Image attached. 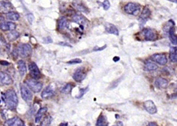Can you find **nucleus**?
Returning <instances> with one entry per match:
<instances>
[{
	"instance_id": "393cba45",
	"label": "nucleus",
	"mask_w": 177,
	"mask_h": 126,
	"mask_svg": "<svg viewBox=\"0 0 177 126\" xmlns=\"http://www.w3.org/2000/svg\"><path fill=\"white\" fill-rule=\"evenodd\" d=\"M108 125V122L107 121V119L106 116L104 115H101L97 122V126H107Z\"/></svg>"
},
{
	"instance_id": "b1692460",
	"label": "nucleus",
	"mask_w": 177,
	"mask_h": 126,
	"mask_svg": "<svg viewBox=\"0 0 177 126\" xmlns=\"http://www.w3.org/2000/svg\"><path fill=\"white\" fill-rule=\"evenodd\" d=\"M150 15H151V11H150L149 9L148 8L145 7L143 11L142 12V13H141V16H140V19L143 22L144 21L145 22L148 18V17L150 16Z\"/></svg>"
},
{
	"instance_id": "0eeeda50",
	"label": "nucleus",
	"mask_w": 177,
	"mask_h": 126,
	"mask_svg": "<svg viewBox=\"0 0 177 126\" xmlns=\"http://www.w3.org/2000/svg\"><path fill=\"white\" fill-rule=\"evenodd\" d=\"M151 60L158 63L161 65H164L167 63V59L166 55L163 53H156L153 55L151 58Z\"/></svg>"
},
{
	"instance_id": "37998d69",
	"label": "nucleus",
	"mask_w": 177,
	"mask_h": 126,
	"mask_svg": "<svg viewBox=\"0 0 177 126\" xmlns=\"http://www.w3.org/2000/svg\"><path fill=\"white\" fill-rule=\"evenodd\" d=\"M113 60H114V62H117V61L119 60V57H114Z\"/></svg>"
},
{
	"instance_id": "49530a36",
	"label": "nucleus",
	"mask_w": 177,
	"mask_h": 126,
	"mask_svg": "<svg viewBox=\"0 0 177 126\" xmlns=\"http://www.w3.org/2000/svg\"><path fill=\"white\" fill-rule=\"evenodd\" d=\"M175 94H176V96H177V87H176V89H175Z\"/></svg>"
},
{
	"instance_id": "79ce46f5",
	"label": "nucleus",
	"mask_w": 177,
	"mask_h": 126,
	"mask_svg": "<svg viewBox=\"0 0 177 126\" xmlns=\"http://www.w3.org/2000/svg\"><path fill=\"white\" fill-rule=\"evenodd\" d=\"M59 44H60V45H62V46H65L71 47V46H69V44H66V43H59Z\"/></svg>"
},
{
	"instance_id": "2eb2a0df",
	"label": "nucleus",
	"mask_w": 177,
	"mask_h": 126,
	"mask_svg": "<svg viewBox=\"0 0 177 126\" xmlns=\"http://www.w3.org/2000/svg\"><path fill=\"white\" fill-rule=\"evenodd\" d=\"M73 6L75 7L76 9L80 12L85 13L89 12L88 8L83 3H81L80 1H78V0H75V1L73 2Z\"/></svg>"
},
{
	"instance_id": "a211bd4d",
	"label": "nucleus",
	"mask_w": 177,
	"mask_h": 126,
	"mask_svg": "<svg viewBox=\"0 0 177 126\" xmlns=\"http://www.w3.org/2000/svg\"><path fill=\"white\" fill-rule=\"evenodd\" d=\"M57 25H58L59 30L63 31L66 29L68 26H69V22H68L66 18L62 16L58 19Z\"/></svg>"
},
{
	"instance_id": "9d476101",
	"label": "nucleus",
	"mask_w": 177,
	"mask_h": 126,
	"mask_svg": "<svg viewBox=\"0 0 177 126\" xmlns=\"http://www.w3.org/2000/svg\"><path fill=\"white\" fill-rule=\"evenodd\" d=\"M87 73L83 68H79L74 72L73 78L77 82L82 81L86 77Z\"/></svg>"
},
{
	"instance_id": "e433bc0d",
	"label": "nucleus",
	"mask_w": 177,
	"mask_h": 126,
	"mask_svg": "<svg viewBox=\"0 0 177 126\" xmlns=\"http://www.w3.org/2000/svg\"><path fill=\"white\" fill-rule=\"evenodd\" d=\"M44 43H46V44L51 43L52 42V39H51V38H50V37H47V38H44Z\"/></svg>"
},
{
	"instance_id": "bb28decb",
	"label": "nucleus",
	"mask_w": 177,
	"mask_h": 126,
	"mask_svg": "<svg viewBox=\"0 0 177 126\" xmlns=\"http://www.w3.org/2000/svg\"><path fill=\"white\" fill-rule=\"evenodd\" d=\"M12 8V5L11 3H8V2H1V9L3 11V12H10L9 11Z\"/></svg>"
},
{
	"instance_id": "20e7f679",
	"label": "nucleus",
	"mask_w": 177,
	"mask_h": 126,
	"mask_svg": "<svg viewBox=\"0 0 177 126\" xmlns=\"http://www.w3.org/2000/svg\"><path fill=\"white\" fill-rule=\"evenodd\" d=\"M142 34L146 40L149 41L155 40L158 37V34L155 31L152 29H148V28H145L142 30Z\"/></svg>"
},
{
	"instance_id": "aec40b11",
	"label": "nucleus",
	"mask_w": 177,
	"mask_h": 126,
	"mask_svg": "<svg viewBox=\"0 0 177 126\" xmlns=\"http://www.w3.org/2000/svg\"><path fill=\"white\" fill-rule=\"evenodd\" d=\"M18 66L19 73L20 74V76L21 77H23L25 75L27 71V67H26V63L22 60H19L18 62Z\"/></svg>"
},
{
	"instance_id": "72a5a7b5",
	"label": "nucleus",
	"mask_w": 177,
	"mask_h": 126,
	"mask_svg": "<svg viewBox=\"0 0 177 126\" xmlns=\"http://www.w3.org/2000/svg\"><path fill=\"white\" fill-rule=\"evenodd\" d=\"M8 29L9 31H14L15 30L16 25L14 22H8Z\"/></svg>"
},
{
	"instance_id": "7ed1b4c3",
	"label": "nucleus",
	"mask_w": 177,
	"mask_h": 126,
	"mask_svg": "<svg viewBox=\"0 0 177 126\" xmlns=\"http://www.w3.org/2000/svg\"><path fill=\"white\" fill-rule=\"evenodd\" d=\"M18 51L20 54L21 57L23 58L28 57L32 53V49L31 46L28 44H22L18 47Z\"/></svg>"
},
{
	"instance_id": "1a4fd4ad",
	"label": "nucleus",
	"mask_w": 177,
	"mask_h": 126,
	"mask_svg": "<svg viewBox=\"0 0 177 126\" xmlns=\"http://www.w3.org/2000/svg\"><path fill=\"white\" fill-rule=\"evenodd\" d=\"M4 126H26L21 119L18 117H14L8 119L4 123Z\"/></svg>"
},
{
	"instance_id": "6ab92c4d",
	"label": "nucleus",
	"mask_w": 177,
	"mask_h": 126,
	"mask_svg": "<svg viewBox=\"0 0 177 126\" xmlns=\"http://www.w3.org/2000/svg\"><path fill=\"white\" fill-rule=\"evenodd\" d=\"M47 111V108L46 107H41L39 109L35 117L36 123H39L40 121H41L43 116L45 114V113Z\"/></svg>"
},
{
	"instance_id": "4468645a",
	"label": "nucleus",
	"mask_w": 177,
	"mask_h": 126,
	"mask_svg": "<svg viewBox=\"0 0 177 126\" xmlns=\"http://www.w3.org/2000/svg\"><path fill=\"white\" fill-rule=\"evenodd\" d=\"M0 81L2 85H9L12 83V80L9 75L2 72L0 73Z\"/></svg>"
},
{
	"instance_id": "a18cd8bd",
	"label": "nucleus",
	"mask_w": 177,
	"mask_h": 126,
	"mask_svg": "<svg viewBox=\"0 0 177 126\" xmlns=\"http://www.w3.org/2000/svg\"><path fill=\"white\" fill-rule=\"evenodd\" d=\"M120 123H121V122H118V124H117V125H113V126H121V125H120V124H121Z\"/></svg>"
},
{
	"instance_id": "7c9ffc66",
	"label": "nucleus",
	"mask_w": 177,
	"mask_h": 126,
	"mask_svg": "<svg viewBox=\"0 0 177 126\" xmlns=\"http://www.w3.org/2000/svg\"><path fill=\"white\" fill-rule=\"evenodd\" d=\"M88 90V87H87L85 88H83V89H80V91H79V93L78 94V95L76 96V97L78 99H80L81 98V97H83V96L87 93V91Z\"/></svg>"
},
{
	"instance_id": "4be33fe9",
	"label": "nucleus",
	"mask_w": 177,
	"mask_h": 126,
	"mask_svg": "<svg viewBox=\"0 0 177 126\" xmlns=\"http://www.w3.org/2000/svg\"><path fill=\"white\" fill-rule=\"evenodd\" d=\"M168 37L171 43L174 44H177V36L175 34V30L173 27H172L168 31Z\"/></svg>"
},
{
	"instance_id": "a19ab883",
	"label": "nucleus",
	"mask_w": 177,
	"mask_h": 126,
	"mask_svg": "<svg viewBox=\"0 0 177 126\" xmlns=\"http://www.w3.org/2000/svg\"><path fill=\"white\" fill-rule=\"evenodd\" d=\"M148 126H158L154 122H150L148 124Z\"/></svg>"
},
{
	"instance_id": "cd10ccee",
	"label": "nucleus",
	"mask_w": 177,
	"mask_h": 126,
	"mask_svg": "<svg viewBox=\"0 0 177 126\" xmlns=\"http://www.w3.org/2000/svg\"><path fill=\"white\" fill-rule=\"evenodd\" d=\"M8 38L10 41H14L16 40L19 37V34L18 32L16 31L15 30L14 31H11L8 34Z\"/></svg>"
},
{
	"instance_id": "ddd939ff",
	"label": "nucleus",
	"mask_w": 177,
	"mask_h": 126,
	"mask_svg": "<svg viewBox=\"0 0 177 126\" xmlns=\"http://www.w3.org/2000/svg\"><path fill=\"white\" fill-rule=\"evenodd\" d=\"M155 84L156 87L160 89H165L168 86V81L162 77H158L156 79Z\"/></svg>"
},
{
	"instance_id": "c85d7f7f",
	"label": "nucleus",
	"mask_w": 177,
	"mask_h": 126,
	"mask_svg": "<svg viewBox=\"0 0 177 126\" xmlns=\"http://www.w3.org/2000/svg\"><path fill=\"white\" fill-rule=\"evenodd\" d=\"M72 90V85L70 83H68L62 88V92L64 94H68L71 92Z\"/></svg>"
},
{
	"instance_id": "423d86ee",
	"label": "nucleus",
	"mask_w": 177,
	"mask_h": 126,
	"mask_svg": "<svg viewBox=\"0 0 177 126\" xmlns=\"http://www.w3.org/2000/svg\"><path fill=\"white\" fill-rule=\"evenodd\" d=\"M29 70L31 76L34 79L37 80L41 77V73H40L39 69L34 62H31L29 65Z\"/></svg>"
},
{
	"instance_id": "58836bf2",
	"label": "nucleus",
	"mask_w": 177,
	"mask_h": 126,
	"mask_svg": "<svg viewBox=\"0 0 177 126\" xmlns=\"http://www.w3.org/2000/svg\"><path fill=\"white\" fill-rule=\"evenodd\" d=\"M1 64L2 65H8L9 64V62H6V61H1Z\"/></svg>"
},
{
	"instance_id": "c03bdc74",
	"label": "nucleus",
	"mask_w": 177,
	"mask_h": 126,
	"mask_svg": "<svg viewBox=\"0 0 177 126\" xmlns=\"http://www.w3.org/2000/svg\"><path fill=\"white\" fill-rule=\"evenodd\" d=\"M168 1L173 2V3H177V0H168Z\"/></svg>"
},
{
	"instance_id": "f704fd0d",
	"label": "nucleus",
	"mask_w": 177,
	"mask_h": 126,
	"mask_svg": "<svg viewBox=\"0 0 177 126\" xmlns=\"http://www.w3.org/2000/svg\"><path fill=\"white\" fill-rule=\"evenodd\" d=\"M81 62H82V60H81L80 59H74L69 62H67V63L68 64H77V63H80Z\"/></svg>"
},
{
	"instance_id": "f03ea898",
	"label": "nucleus",
	"mask_w": 177,
	"mask_h": 126,
	"mask_svg": "<svg viewBox=\"0 0 177 126\" xmlns=\"http://www.w3.org/2000/svg\"><path fill=\"white\" fill-rule=\"evenodd\" d=\"M26 85L28 88L34 93H39L43 88V84L34 79H29L26 81Z\"/></svg>"
},
{
	"instance_id": "5701e85b",
	"label": "nucleus",
	"mask_w": 177,
	"mask_h": 126,
	"mask_svg": "<svg viewBox=\"0 0 177 126\" xmlns=\"http://www.w3.org/2000/svg\"><path fill=\"white\" fill-rule=\"evenodd\" d=\"M158 68V66L155 64V63H154L151 62H147L145 63V66H144V69H145V70L146 71H154V70H157Z\"/></svg>"
},
{
	"instance_id": "f3484780",
	"label": "nucleus",
	"mask_w": 177,
	"mask_h": 126,
	"mask_svg": "<svg viewBox=\"0 0 177 126\" xmlns=\"http://www.w3.org/2000/svg\"><path fill=\"white\" fill-rule=\"evenodd\" d=\"M105 29H106V31L109 34H114L116 36L119 35L118 29H117V27L114 25H113V24H110V23L106 24Z\"/></svg>"
},
{
	"instance_id": "6e6552de",
	"label": "nucleus",
	"mask_w": 177,
	"mask_h": 126,
	"mask_svg": "<svg viewBox=\"0 0 177 126\" xmlns=\"http://www.w3.org/2000/svg\"><path fill=\"white\" fill-rule=\"evenodd\" d=\"M21 93L23 100L26 102H29L32 100V92L23 85H21Z\"/></svg>"
},
{
	"instance_id": "4c0bfd02",
	"label": "nucleus",
	"mask_w": 177,
	"mask_h": 126,
	"mask_svg": "<svg viewBox=\"0 0 177 126\" xmlns=\"http://www.w3.org/2000/svg\"><path fill=\"white\" fill-rule=\"evenodd\" d=\"M106 47V46H103V47H94V48L93 50H94V51H100V50H102L104 49Z\"/></svg>"
},
{
	"instance_id": "ea45409f",
	"label": "nucleus",
	"mask_w": 177,
	"mask_h": 126,
	"mask_svg": "<svg viewBox=\"0 0 177 126\" xmlns=\"http://www.w3.org/2000/svg\"><path fill=\"white\" fill-rule=\"evenodd\" d=\"M68 125H69L68 122H62L59 125V126H68Z\"/></svg>"
},
{
	"instance_id": "39448f33",
	"label": "nucleus",
	"mask_w": 177,
	"mask_h": 126,
	"mask_svg": "<svg viewBox=\"0 0 177 126\" xmlns=\"http://www.w3.org/2000/svg\"><path fill=\"white\" fill-rule=\"evenodd\" d=\"M124 11L129 15H137L140 11V6L138 4L134 3H129L124 6Z\"/></svg>"
},
{
	"instance_id": "473e14b6",
	"label": "nucleus",
	"mask_w": 177,
	"mask_h": 126,
	"mask_svg": "<svg viewBox=\"0 0 177 126\" xmlns=\"http://www.w3.org/2000/svg\"><path fill=\"white\" fill-rule=\"evenodd\" d=\"M102 6L104 10H107L110 8V3L109 2V0H104V2L102 3Z\"/></svg>"
},
{
	"instance_id": "9b49d317",
	"label": "nucleus",
	"mask_w": 177,
	"mask_h": 126,
	"mask_svg": "<svg viewBox=\"0 0 177 126\" xmlns=\"http://www.w3.org/2000/svg\"><path fill=\"white\" fill-rule=\"evenodd\" d=\"M144 107L149 114H154L157 113V109L152 100H147L144 103Z\"/></svg>"
},
{
	"instance_id": "f257e3e1",
	"label": "nucleus",
	"mask_w": 177,
	"mask_h": 126,
	"mask_svg": "<svg viewBox=\"0 0 177 126\" xmlns=\"http://www.w3.org/2000/svg\"><path fill=\"white\" fill-rule=\"evenodd\" d=\"M5 94V103L8 109L15 110L18 104V98L16 92L12 90H8Z\"/></svg>"
},
{
	"instance_id": "c9c22d12",
	"label": "nucleus",
	"mask_w": 177,
	"mask_h": 126,
	"mask_svg": "<svg viewBox=\"0 0 177 126\" xmlns=\"http://www.w3.org/2000/svg\"><path fill=\"white\" fill-rule=\"evenodd\" d=\"M28 18L29 22L31 24H32V22H33V21H34V16H33V15H32V14H29L28 16Z\"/></svg>"
},
{
	"instance_id": "2f4dec72",
	"label": "nucleus",
	"mask_w": 177,
	"mask_h": 126,
	"mask_svg": "<svg viewBox=\"0 0 177 126\" xmlns=\"http://www.w3.org/2000/svg\"><path fill=\"white\" fill-rule=\"evenodd\" d=\"M0 27H1V29L3 31H8V22L3 21L1 22V24H0Z\"/></svg>"
},
{
	"instance_id": "c756f323",
	"label": "nucleus",
	"mask_w": 177,
	"mask_h": 126,
	"mask_svg": "<svg viewBox=\"0 0 177 126\" xmlns=\"http://www.w3.org/2000/svg\"><path fill=\"white\" fill-rule=\"evenodd\" d=\"M52 118L50 116H46L42 122V126H49L52 122Z\"/></svg>"
},
{
	"instance_id": "f8f14e48",
	"label": "nucleus",
	"mask_w": 177,
	"mask_h": 126,
	"mask_svg": "<svg viewBox=\"0 0 177 126\" xmlns=\"http://www.w3.org/2000/svg\"><path fill=\"white\" fill-rule=\"evenodd\" d=\"M72 21L80 25V27L82 28H83L84 26L88 23V21L83 16L78 15H75L72 17Z\"/></svg>"
},
{
	"instance_id": "a878e982",
	"label": "nucleus",
	"mask_w": 177,
	"mask_h": 126,
	"mask_svg": "<svg viewBox=\"0 0 177 126\" xmlns=\"http://www.w3.org/2000/svg\"><path fill=\"white\" fill-rule=\"evenodd\" d=\"M7 18L11 21H18L19 18V15L18 12L14 11H10L7 13Z\"/></svg>"
},
{
	"instance_id": "dca6fc26",
	"label": "nucleus",
	"mask_w": 177,
	"mask_h": 126,
	"mask_svg": "<svg viewBox=\"0 0 177 126\" xmlns=\"http://www.w3.org/2000/svg\"><path fill=\"white\" fill-rule=\"evenodd\" d=\"M53 94H54L53 87H52V85H50L43 90L41 94V97H43V98L47 99V98H49V97H52L53 95Z\"/></svg>"
},
{
	"instance_id": "412c9836",
	"label": "nucleus",
	"mask_w": 177,
	"mask_h": 126,
	"mask_svg": "<svg viewBox=\"0 0 177 126\" xmlns=\"http://www.w3.org/2000/svg\"><path fill=\"white\" fill-rule=\"evenodd\" d=\"M169 58L172 62H177V47H172L170 48Z\"/></svg>"
}]
</instances>
